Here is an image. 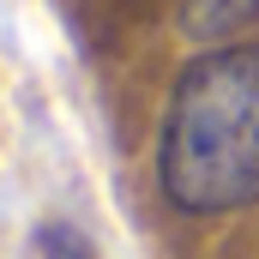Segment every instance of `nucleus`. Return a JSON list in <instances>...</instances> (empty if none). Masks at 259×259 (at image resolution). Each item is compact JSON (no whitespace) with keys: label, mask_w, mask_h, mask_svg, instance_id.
Here are the masks:
<instances>
[{"label":"nucleus","mask_w":259,"mask_h":259,"mask_svg":"<svg viewBox=\"0 0 259 259\" xmlns=\"http://www.w3.org/2000/svg\"><path fill=\"white\" fill-rule=\"evenodd\" d=\"M157 187L187 217L259 205V42H223L181 66L157 133Z\"/></svg>","instance_id":"obj_1"},{"label":"nucleus","mask_w":259,"mask_h":259,"mask_svg":"<svg viewBox=\"0 0 259 259\" xmlns=\"http://www.w3.org/2000/svg\"><path fill=\"white\" fill-rule=\"evenodd\" d=\"M247 18H259V0H181V30L193 42H217Z\"/></svg>","instance_id":"obj_2"},{"label":"nucleus","mask_w":259,"mask_h":259,"mask_svg":"<svg viewBox=\"0 0 259 259\" xmlns=\"http://www.w3.org/2000/svg\"><path fill=\"white\" fill-rule=\"evenodd\" d=\"M36 259H97V253L72 223H42L36 229Z\"/></svg>","instance_id":"obj_3"}]
</instances>
